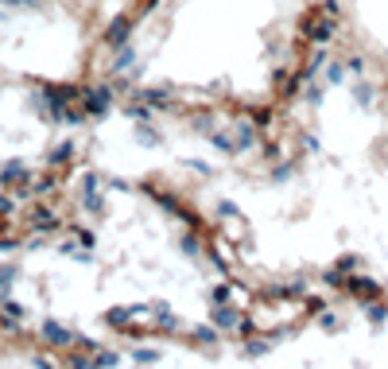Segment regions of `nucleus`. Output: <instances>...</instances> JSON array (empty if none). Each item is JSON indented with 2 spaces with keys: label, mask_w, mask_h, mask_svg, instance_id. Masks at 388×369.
<instances>
[{
  "label": "nucleus",
  "mask_w": 388,
  "mask_h": 369,
  "mask_svg": "<svg viewBox=\"0 0 388 369\" xmlns=\"http://www.w3.org/2000/svg\"><path fill=\"white\" fill-rule=\"evenodd\" d=\"M4 4H8V8H20V4H23V8H35L39 0H4Z\"/></svg>",
  "instance_id": "32"
},
{
  "label": "nucleus",
  "mask_w": 388,
  "mask_h": 369,
  "mask_svg": "<svg viewBox=\"0 0 388 369\" xmlns=\"http://www.w3.org/2000/svg\"><path fill=\"white\" fill-rule=\"evenodd\" d=\"M113 97H116V86L113 82H101V86H82V109L90 113V117H105L109 109H113Z\"/></svg>",
  "instance_id": "2"
},
{
  "label": "nucleus",
  "mask_w": 388,
  "mask_h": 369,
  "mask_svg": "<svg viewBox=\"0 0 388 369\" xmlns=\"http://www.w3.org/2000/svg\"><path fill=\"white\" fill-rule=\"evenodd\" d=\"M217 218H241V206L237 202H217Z\"/></svg>",
  "instance_id": "27"
},
{
  "label": "nucleus",
  "mask_w": 388,
  "mask_h": 369,
  "mask_svg": "<svg viewBox=\"0 0 388 369\" xmlns=\"http://www.w3.org/2000/svg\"><path fill=\"white\" fill-rule=\"evenodd\" d=\"M353 97H357L361 105H369V102H372V86H361V82H357V86H353Z\"/></svg>",
  "instance_id": "29"
},
{
  "label": "nucleus",
  "mask_w": 388,
  "mask_h": 369,
  "mask_svg": "<svg viewBox=\"0 0 388 369\" xmlns=\"http://www.w3.org/2000/svg\"><path fill=\"white\" fill-rule=\"evenodd\" d=\"M132 361H136V365H152V361H159V353L147 350V346H136V350H132Z\"/></svg>",
  "instance_id": "23"
},
{
  "label": "nucleus",
  "mask_w": 388,
  "mask_h": 369,
  "mask_svg": "<svg viewBox=\"0 0 388 369\" xmlns=\"http://www.w3.org/2000/svg\"><path fill=\"white\" fill-rule=\"evenodd\" d=\"M132 28H136V20H132L128 12H121V16L105 28V47L116 51V47H124V43H132Z\"/></svg>",
  "instance_id": "3"
},
{
  "label": "nucleus",
  "mask_w": 388,
  "mask_h": 369,
  "mask_svg": "<svg viewBox=\"0 0 388 369\" xmlns=\"http://www.w3.org/2000/svg\"><path fill=\"white\" fill-rule=\"evenodd\" d=\"M357 268H361V260H357L353 253H349V257H341L338 265H334V272H338V276H349V272H357Z\"/></svg>",
  "instance_id": "24"
},
{
  "label": "nucleus",
  "mask_w": 388,
  "mask_h": 369,
  "mask_svg": "<svg viewBox=\"0 0 388 369\" xmlns=\"http://www.w3.org/2000/svg\"><path fill=\"white\" fill-rule=\"evenodd\" d=\"M35 179V171H31L28 164H20V159H8L4 167H0V187H28V183Z\"/></svg>",
  "instance_id": "7"
},
{
  "label": "nucleus",
  "mask_w": 388,
  "mask_h": 369,
  "mask_svg": "<svg viewBox=\"0 0 388 369\" xmlns=\"http://www.w3.org/2000/svg\"><path fill=\"white\" fill-rule=\"evenodd\" d=\"M97 187H101V175L97 171H85L82 175V190H97Z\"/></svg>",
  "instance_id": "30"
},
{
  "label": "nucleus",
  "mask_w": 388,
  "mask_h": 369,
  "mask_svg": "<svg viewBox=\"0 0 388 369\" xmlns=\"http://www.w3.org/2000/svg\"><path fill=\"white\" fill-rule=\"evenodd\" d=\"M303 97H307V105H318V102H322V86H310V82H303Z\"/></svg>",
  "instance_id": "25"
},
{
  "label": "nucleus",
  "mask_w": 388,
  "mask_h": 369,
  "mask_svg": "<svg viewBox=\"0 0 388 369\" xmlns=\"http://www.w3.org/2000/svg\"><path fill=\"white\" fill-rule=\"evenodd\" d=\"M190 342L194 346H217L222 342V330H217L214 322H210V327L206 322H202V327H190Z\"/></svg>",
  "instance_id": "12"
},
{
  "label": "nucleus",
  "mask_w": 388,
  "mask_h": 369,
  "mask_svg": "<svg viewBox=\"0 0 388 369\" xmlns=\"http://www.w3.org/2000/svg\"><path fill=\"white\" fill-rule=\"evenodd\" d=\"M217 303H233V284L229 280H222V284L210 288V307H217Z\"/></svg>",
  "instance_id": "19"
},
{
  "label": "nucleus",
  "mask_w": 388,
  "mask_h": 369,
  "mask_svg": "<svg viewBox=\"0 0 388 369\" xmlns=\"http://www.w3.org/2000/svg\"><path fill=\"white\" fill-rule=\"evenodd\" d=\"M31 365H54V358H43V353H35V358H28Z\"/></svg>",
  "instance_id": "34"
},
{
  "label": "nucleus",
  "mask_w": 388,
  "mask_h": 369,
  "mask_svg": "<svg viewBox=\"0 0 388 369\" xmlns=\"http://www.w3.org/2000/svg\"><path fill=\"white\" fill-rule=\"evenodd\" d=\"M229 133H233V140H237V152H248V148H256V144H260V136H264L260 128H256V121L248 117V113H245V117H241L237 125L229 128Z\"/></svg>",
  "instance_id": "6"
},
{
  "label": "nucleus",
  "mask_w": 388,
  "mask_h": 369,
  "mask_svg": "<svg viewBox=\"0 0 388 369\" xmlns=\"http://www.w3.org/2000/svg\"><path fill=\"white\" fill-rule=\"evenodd\" d=\"M4 315H12V319H28L23 303H16V299H8V296H4Z\"/></svg>",
  "instance_id": "26"
},
{
  "label": "nucleus",
  "mask_w": 388,
  "mask_h": 369,
  "mask_svg": "<svg viewBox=\"0 0 388 369\" xmlns=\"http://www.w3.org/2000/svg\"><path fill=\"white\" fill-rule=\"evenodd\" d=\"M132 97H136V102H144L147 109H171V90L167 86H140Z\"/></svg>",
  "instance_id": "10"
},
{
  "label": "nucleus",
  "mask_w": 388,
  "mask_h": 369,
  "mask_svg": "<svg viewBox=\"0 0 388 369\" xmlns=\"http://www.w3.org/2000/svg\"><path fill=\"white\" fill-rule=\"evenodd\" d=\"M152 315H155V327L159 330H167V334L178 330V319H175V311H171L167 303H152Z\"/></svg>",
  "instance_id": "13"
},
{
  "label": "nucleus",
  "mask_w": 388,
  "mask_h": 369,
  "mask_svg": "<svg viewBox=\"0 0 388 369\" xmlns=\"http://www.w3.org/2000/svg\"><path fill=\"white\" fill-rule=\"evenodd\" d=\"M136 144H159V133H155L147 121H140L136 125Z\"/></svg>",
  "instance_id": "22"
},
{
  "label": "nucleus",
  "mask_w": 388,
  "mask_h": 369,
  "mask_svg": "<svg viewBox=\"0 0 388 369\" xmlns=\"http://www.w3.org/2000/svg\"><path fill=\"white\" fill-rule=\"evenodd\" d=\"M136 63V51L124 43V47H116V55H113V74H128V66Z\"/></svg>",
  "instance_id": "17"
},
{
  "label": "nucleus",
  "mask_w": 388,
  "mask_h": 369,
  "mask_svg": "<svg viewBox=\"0 0 388 369\" xmlns=\"http://www.w3.org/2000/svg\"><path fill=\"white\" fill-rule=\"evenodd\" d=\"M190 167H194V171H198V175H214V167H206V164H202V159H190Z\"/></svg>",
  "instance_id": "33"
},
{
  "label": "nucleus",
  "mask_w": 388,
  "mask_h": 369,
  "mask_svg": "<svg viewBox=\"0 0 388 369\" xmlns=\"http://www.w3.org/2000/svg\"><path fill=\"white\" fill-rule=\"evenodd\" d=\"M361 66H365V59H361V55H349V59H346V74H365Z\"/></svg>",
  "instance_id": "31"
},
{
  "label": "nucleus",
  "mask_w": 388,
  "mask_h": 369,
  "mask_svg": "<svg viewBox=\"0 0 388 369\" xmlns=\"http://www.w3.org/2000/svg\"><path fill=\"white\" fill-rule=\"evenodd\" d=\"M78 159V144L74 140H59L51 148V156H47V167H54V171H66V167H74Z\"/></svg>",
  "instance_id": "8"
},
{
  "label": "nucleus",
  "mask_w": 388,
  "mask_h": 369,
  "mask_svg": "<svg viewBox=\"0 0 388 369\" xmlns=\"http://www.w3.org/2000/svg\"><path fill=\"white\" fill-rule=\"evenodd\" d=\"M341 291L346 296H353V299H380V284L377 280H369V276H357V272H349L346 280H341Z\"/></svg>",
  "instance_id": "4"
},
{
  "label": "nucleus",
  "mask_w": 388,
  "mask_h": 369,
  "mask_svg": "<svg viewBox=\"0 0 388 369\" xmlns=\"http://www.w3.org/2000/svg\"><path fill=\"white\" fill-rule=\"evenodd\" d=\"M299 144H303V148H307V152H318V140H315V136H303Z\"/></svg>",
  "instance_id": "35"
},
{
  "label": "nucleus",
  "mask_w": 388,
  "mask_h": 369,
  "mask_svg": "<svg viewBox=\"0 0 388 369\" xmlns=\"http://www.w3.org/2000/svg\"><path fill=\"white\" fill-rule=\"evenodd\" d=\"M23 226L28 229H35V234H43V237H54L59 229H66V222H62V214L54 210L51 202H35V206H28V214H23Z\"/></svg>",
  "instance_id": "1"
},
{
  "label": "nucleus",
  "mask_w": 388,
  "mask_h": 369,
  "mask_svg": "<svg viewBox=\"0 0 388 369\" xmlns=\"http://www.w3.org/2000/svg\"><path fill=\"white\" fill-rule=\"evenodd\" d=\"M322 82L326 86H338V82H346V63H338V59H326V66H322Z\"/></svg>",
  "instance_id": "18"
},
{
  "label": "nucleus",
  "mask_w": 388,
  "mask_h": 369,
  "mask_svg": "<svg viewBox=\"0 0 388 369\" xmlns=\"http://www.w3.org/2000/svg\"><path fill=\"white\" fill-rule=\"evenodd\" d=\"M210 144H214L217 152H225V156H241L237 152V140H233V133H214V128H210Z\"/></svg>",
  "instance_id": "16"
},
{
  "label": "nucleus",
  "mask_w": 388,
  "mask_h": 369,
  "mask_svg": "<svg viewBox=\"0 0 388 369\" xmlns=\"http://www.w3.org/2000/svg\"><path fill=\"white\" fill-rule=\"evenodd\" d=\"M248 117L256 121V128H260V133H272V121H276V109H272V105H253V109H248Z\"/></svg>",
  "instance_id": "14"
},
{
  "label": "nucleus",
  "mask_w": 388,
  "mask_h": 369,
  "mask_svg": "<svg viewBox=\"0 0 388 369\" xmlns=\"http://www.w3.org/2000/svg\"><path fill=\"white\" fill-rule=\"evenodd\" d=\"M210 319H214L217 330H241V319H245V315L233 303H217V307H210Z\"/></svg>",
  "instance_id": "9"
},
{
  "label": "nucleus",
  "mask_w": 388,
  "mask_h": 369,
  "mask_svg": "<svg viewBox=\"0 0 388 369\" xmlns=\"http://www.w3.org/2000/svg\"><path fill=\"white\" fill-rule=\"evenodd\" d=\"M39 334H43V342L51 346V350H70L74 346V330H66L62 322H54V319H43V327H39Z\"/></svg>",
  "instance_id": "5"
},
{
  "label": "nucleus",
  "mask_w": 388,
  "mask_h": 369,
  "mask_svg": "<svg viewBox=\"0 0 388 369\" xmlns=\"http://www.w3.org/2000/svg\"><path fill=\"white\" fill-rule=\"evenodd\" d=\"M16 276H20V268H16V265H0V299H4L8 291H12Z\"/></svg>",
  "instance_id": "20"
},
{
  "label": "nucleus",
  "mask_w": 388,
  "mask_h": 369,
  "mask_svg": "<svg viewBox=\"0 0 388 369\" xmlns=\"http://www.w3.org/2000/svg\"><path fill=\"white\" fill-rule=\"evenodd\" d=\"M82 210L101 218V214H105V195H101V190H82Z\"/></svg>",
  "instance_id": "15"
},
{
  "label": "nucleus",
  "mask_w": 388,
  "mask_h": 369,
  "mask_svg": "<svg viewBox=\"0 0 388 369\" xmlns=\"http://www.w3.org/2000/svg\"><path fill=\"white\" fill-rule=\"evenodd\" d=\"M178 249H183L190 260H198L202 253H206V241H202V229H190V234H183V237H178Z\"/></svg>",
  "instance_id": "11"
},
{
  "label": "nucleus",
  "mask_w": 388,
  "mask_h": 369,
  "mask_svg": "<svg viewBox=\"0 0 388 369\" xmlns=\"http://www.w3.org/2000/svg\"><path fill=\"white\" fill-rule=\"evenodd\" d=\"M121 353H116V350H101V346H97V353H93V365H101V369H113V365H121Z\"/></svg>",
  "instance_id": "21"
},
{
  "label": "nucleus",
  "mask_w": 388,
  "mask_h": 369,
  "mask_svg": "<svg viewBox=\"0 0 388 369\" xmlns=\"http://www.w3.org/2000/svg\"><path fill=\"white\" fill-rule=\"evenodd\" d=\"M318 322H322V330H338V315L334 311H318Z\"/></svg>",
  "instance_id": "28"
}]
</instances>
